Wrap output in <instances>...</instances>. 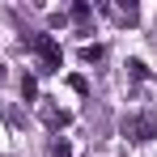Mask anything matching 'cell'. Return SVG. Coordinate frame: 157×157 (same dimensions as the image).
Segmentation results:
<instances>
[{
	"label": "cell",
	"mask_w": 157,
	"mask_h": 157,
	"mask_svg": "<svg viewBox=\"0 0 157 157\" xmlns=\"http://www.w3.org/2000/svg\"><path fill=\"white\" fill-rule=\"evenodd\" d=\"M102 55H106V47H98V43H94V47H89V43L81 47V59H85V64H98Z\"/></svg>",
	"instance_id": "6"
},
{
	"label": "cell",
	"mask_w": 157,
	"mask_h": 157,
	"mask_svg": "<svg viewBox=\"0 0 157 157\" xmlns=\"http://www.w3.org/2000/svg\"><path fill=\"white\" fill-rule=\"evenodd\" d=\"M149 43H153V47H157V21H153V34H149Z\"/></svg>",
	"instance_id": "10"
},
{
	"label": "cell",
	"mask_w": 157,
	"mask_h": 157,
	"mask_svg": "<svg viewBox=\"0 0 157 157\" xmlns=\"http://www.w3.org/2000/svg\"><path fill=\"white\" fill-rule=\"evenodd\" d=\"M68 17H72L81 30H89V21H94V9H89V4L81 0V4H72V9H68Z\"/></svg>",
	"instance_id": "5"
},
{
	"label": "cell",
	"mask_w": 157,
	"mask_h": 157,
	"mask_svg": "<svg viewBox=\"0 0 157 157\" xmlns=\"http://www.w3.org/2000/svg\"><path fill=\"white\" fill-rule=\"evenodd\" d=\"M102 13L115 21V26H136V21H140V9H136V4H123V0H110V4H102Z\"/></svg>",
	"instance_id": "4"
},
{
	"label": "cell",
	"mask_w": 157,
	"mask_h": 157,
	"mask_svg": "<svg viewBox=\"0 0 157 157\" xmlns=\"http://www.w3.org/2000/svg\"><path fill=\"white\" fill-rule=\"evenodd\" d=\"M21 43H26L30 51L38 55V72H43V77H51V72H59L64 55H59V47H55V38H51V34H26Z\"/></svg>",
	"instance_id": "1"
},
{
	"label": "cell",
	"mask_w": 157,
	"mask_h": 157,
	"mask_svg": "<svg viewBox=\"0 0 157 157\" xmlns=\"http://www.w3.org/2000/svg\"><path fill=\"white\" fill-rule=\"evenodd\" d=\"M21 98H26V102L38 98V81H34V77H21Z\"/></svg>",
	"instance_id": "8"
},
{
	"label": "cell",
	"mask_w": 157,
	"mask_h": 157,
	"mask_svg": "<svg viewBox=\"0 0 157 157\" xmlns=\"http://www.w3.org/2000/svg\"><path fill=\"white\" fill-rule=\"evenodd\" d=\"M38 119H43L51 132H59V128H68V123H72V115H68L64 106H55L51 98H38Z\"/></svg>",
	"instance_id": "3"
},
{
	"label": "cell",
	"mask_w": 157,
	"mask_h": 157,
	"mask_svg": "<svg viewBox=\"0 0 157 157\" xmlns=\"http://www.w3.org/2000/svg\"><path fill=\"white\" fill-rule=\"evenodd\" d=\"M47 157H72L68 140H59V136H55V140H51V149H47Z\"/></svg>",
	"instance_id": "9"
},
{
	"label": "cell",
	"mask_w": 157,
	"mask_h": 157,
	"mask_svg": "<svg viewBox=\"0 0 157 157\" xmlns=\"http://www.w3.org/2000/svg\"><path fill=\"white\" fill-rule=\"evenodd\" d=\"M4 77H9V72H4V64H0V85H4Z\"/></svg>",
	"instance_id": "11"
},
{
	"label": "cell",
	"mask_w": 157,
	"mask_h": 157,
	"mask_svg": "<svg viewBox=\"0 0 157 157\" xmlns=\"http://www.w3.org/2000/svg\"><path fill=\"white\" fill-rule=\"evenodd\" d=\"M128 77H132V81H149V68H144V59H128Z\"/></svg>",
	"instance_id": "7"
},
{
	"label": "cell",
	"mask_w": 157,
	"mask_h": 157,
	"mask_svg": "<svg viewBox=\"0 0 157 157\" xmlns=\"http://www.w3.org/2000/svg\"><path fill=\"white\" fill-rule=\"evenodd\" d=\"M123 136H128L132 144H149V140L157 136V115H153V110L128 115V119H123Z\"/></svg>",
	"instance_id": "2"
}]
</instances>
